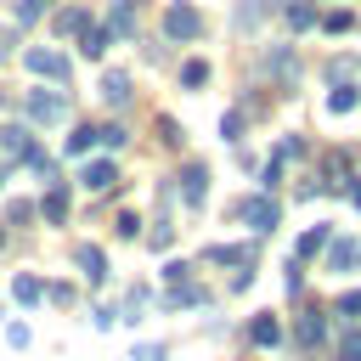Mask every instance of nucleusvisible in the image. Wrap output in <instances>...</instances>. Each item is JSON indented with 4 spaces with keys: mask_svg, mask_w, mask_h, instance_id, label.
<instances>
[{
    "mask_svg": "<svg viewBox=\"0 0 361 361\" xmlns=\"http://www.w3.org/2000/svg\"><path fill=\"white\" fill-rule=\"evenodd\" d=\"M164 34H169V39H197V34H203V17H197V6L175 0V6L164 11Z\"/></svg>",
    "mask_w": 361,
    "mask_h": 361,
    "instance_id": "1",
    "label": "nucleus"
},
{
    "mask_svg": "<svg viewBox=\"0 0 361 361\" xmlns=\"http://www.w3.org/2000/svg\"><path fill=\"white\" fill-rule=\"evenodd\" d=\"M243 220L265 237V231H276V220H282V209H276V197L271 192H254V197H243Z\"/></svg>",
    "mask_w": 361,
    "mask_h": 361,
    "instance_id": "2",
    "label": "nucleus"
},
{
    "mask_svg": "<svg viewBox=\"0 0 361 361\" xmlns=\"http://www.w3.org/2000/svg\"><path fill=\"white\" fill-rule=\"evenodd\" d=\"M23 62H28V73H39V79H68V56L62 51H51V45H34V51H23Z\"/></svg>",
    "mask_w": 361,
    "mask_h": 361,
    "instance_id": "3",
    "label": "nucleus"
},
{
    "mask_svg": "<svg viewBox=\"0 0 361 361\" xmlns=\"http://www.w3.org/2000/svg\"><path fill=\"white\" fill-rule=\"evenodd\" d=\"M28 118L34 124H62L68 118V96L62 90H34L28 96Z\"/></svg>",
    "mask_w": 361,
    "mask_h": 361,
    "instance_id": "4",
    "label": "nucleus"
},
{
    "mask_svg": "<svg viewBox=\"0 0 361 361\" xmlns=\"http://www.w3.org/2000/svg\"><path fill=\"white\" fill-rule=\"evenodd\" d=\"M79 186H85V192H113V186H118V164H113V158H90V164L79 169Z\"/></svg>",
    "mask_w": 361,
    "mask_h": 361,
    "instance_id": "5",
    "label": "nucleus"
},
{
    "mask_svg": "<svg viewBox=\"0 0 361 361\" xmlns=\"http://www.w3.org/2000/svg\"><path fill=\"white\" fill-rule=\"evenodd\" d=\"M203 197H209V169L203 164H186L180 169V203L186 209H203Z\"/></svg>",
    "mask_w": 361,
    "mask_h": 361,
    "instance_id": "6",
    "label": "nucleus"
},
{
    "mask_svg": "<svg viewBox=\"0 0 361 361\" xmlns=\"http://www.w3.org/2000/svg\"><path fill=\"white\" fill-rule=\"evenodd\" d=\"M322 338H327V310H305V316L293 322V344H299V350H316Z\"/></svg>",
    "mask_w": 361,
    "mask_h": 361,
    "instance_id": "7",
    "label": "nucleus"
},
{
    "mask_svg": "<svg viewBox=\"0 0 361 361\" xmlns=\"http://www.w3.org/2000/svg\"><path fill=\"white\" fill-rule=\"evenodd\" d=\"M327 271H361V243L355 237H327Z\"/></svg>",
    "mask_w": 361,
    "mask_h": 361,
    "instance_id": "8",
    "label": "nucleus"
},
{
    "mask_svg": "<svg viewBox=\"0 0 361 361\" xmlns=\"http://www.w3.org/2000/svg\"><path fill=\"white\" fill-rule=\"evenodd\" d=\"M135 17H141V0H113L107 34H113V39H130V34H135Z\"/></svg>",
    "mask_w": 361,
    "mask_h": 361,
    "instance_id": "9",
    "label": "nucleus"
},
{
    "mask_svg": "<svg viewBox=\"0 0 361 361\" xmlns=\"http://www.w3.org/2000/svg\"><path fill=\"white\" fill-rule=\"evenodd\" d=\"M28 152H34L28 124H0V158H28Z\"/></svg>",
    "mask_w": 361,
    "mask_h": 361,
    "instance_id": "10",
    "label": "nucleus"
},
{
    "mask_svg": "<svg viewBox=\"0 0 361 361\" xmlns=\"http://www.w3.org/2000/svg\"><path fill=\"white\" fill-rule=\"evenodd\" d=\"M73 259H79V271H85L90 282H107V254H102L96 243H79V248H73Z\"/></svg>",
    "mask_w": 361,
    "mask_h": 361,
    "instance_id": "11",
    "label": "nucleus"
},
{
    "mask_svg": "<svg viewBox=\"0 0 361 361\" xmlns=\"http://www.w3.org/2000/svg\"><path fill=\"white\" fill-rule=\"evenodd\" d=\"M39 214L51 220V226H62L68 220V186L56 180V186H45V197H39Z\"/></svg>",
    "mask_w": 361,
    "mask_h": 361,
    "instance_id": "12",
    "label": "nucleus"
},
{
    "mask_svg": "<svg viewBox=\"0 0 361 361\" xmlns=\"http://www.w3.org/2000/svg\"><path fill=\"white\" fill-rule=\"evenodd\" d=\"M282 17H288V28H316V23H322L316 0H288V6H282Z\"/></svg>",
    "mask_w": 361,
    "mask_h": 361,
    "instance_id": "13",
    "label": "nucleus"
},
{
    "mask_svg": "<svg viewBox=\"0 0 361 361\" xmlns=\"http://www.w3.org/2000/svg\"><path fill=\"white\" fill-rule=\"evenodd\" d=\"M248 338H254L259 350H271V344H282V322H276V316H254V322H248Z\"/></svg>",
    "mask_w": 361,
    "mask_h": 361,
    "instance_id": "14",
    "label": "nucleus"
},
{
    "mask_svg": "<svg viewBox=\"0 0 361 361\" xmlns=\"http://www.w3.org/2000/svg\"><path fill=\"white\" fill-rule=\"evenodd\" d=\"M107 39H113V34H107V28H102V23H85V28H79V51H85V56H90V62H96V56H102V51H107Z\"/></svg>",
    "mask_w": 361,
    "mask_h": 361,
    "instance_id": "15",
    "label": "nucleus"
},
{
    "mask_svg": "<svg viewBox=\"0 0 361 361\" xmlns=\"http://www.w3.org/2000/svg\"><path fill=\"white\" fill-rule=\"evenodd\" d=\"M203 299H209V293H203L197 282H169V293H164L169 310H180V305H203Z\"/></svg>",
    "mask_w": 361,
    "mask_h": 361,
    "instance_id": "16",
    "label": "nucleus"
},
{
    "mask_svg": "<svg viewBox=\"0 0 361 361\" xmlns=\"http://www.w3.org/2000/svg\"><path fill=\"white\" fill-rule=\"evenodd\" d=\"M102 102H107V107H124V102H130V73H107V79H102Z\"/></svg>",
    "mask_w": 361,
    "mask_h": 361,
    "instance_id": "17",
    "label": "nucleus"
},
{
    "mask_svg": "<svg viewBox=\"0 0 361 361\" xmlns=\"http://www.w3.org/2000/svg\"><path fill=\"white\" fill-rule=\"evenodd\" d=\"M214 265H254V248H237V243H214L209 248Z\"/></svg>",
    "mask_w": 361,
    "mask_h": 361,
    "instance_id": "18",
    "label": "nucleus"
},
{
    "mask_svg": "<svg viewBox=\"0 0 361 361\" xmlns=\"http://www.w3.org/2000/svg\"><path fill=\"white\" fill-rule=\"evenodd\" d=\"M265 68H271V73H276L282 85H293V79H299V62H293L288 51H271V56H265Z\"/></svg>",
    "mask_w": 361,
    "mask_h": 361,
    "instance_id": "19",
    "label": "nucleus"
},
{
    "mask_svg": "<svg viewBox=\"0 0 361 361\" xmlns=\"http://www.w3.org/2000/svg\"><path fill=\"white\" fill-rule=\"evenodd\" d=\"M11 293H17V305H39V299H45V282H39V276H17Z\"/></svg>",
    "mask_w": 361,
    "mask_h": 361,
    "instance_id": "20",
    "label": "nucleus"
},
{
    "mask_svg": "<svg viewBox=\"0 0 361 361\" xmlns=\"http://www.w3.org/2000/svg\"><path fill=\"white\" fill-rule=\"evenodd\" d=\"M85 23H90V11H85V6H68V11H56V34H79Z\"/></svg>",
    "mask_w": 361,
    "mask_h": 361,
    "instance_id": "21",
    "label": "nucleus"
},
{
    "mask_svg": "<svg viewBox=\"0 0 361 361\" xmlns=\"http://www.w3.org/2000/svg\"><path fill=\"white\" fill-rule=\"evenodd\" d=\"M322 248H327V226H310V231L299 237V254H293V259H310V254H322Z\"/></svg>",
    "mask_w": 361,
    "mask_h": 361,
    "instance_id": "22",
    "label": "nucleus"
},
{
    "mask_svg": "<svg viewBox=\"0 0 361 361\" xmlns=\"http://www.w3.org/2000/svg\"><path fill=\"white\" fill-rule=\"evenodd\" d=\"M180 85H186V90L209 85V62H197V56H192V62H180Z\"/></svg>",
    "mask_w": 361,
    "mask_h": 361,
    "instance_id": "23",
    "label": "nucleus"
},
{
    "mask_svg": "<svg viewBox=\"0 0 361 361\" xmlns=\"http://www.w3.org/2000/svg\"><path fill=\"white\" fill-rule=\"evenodd\" d=\"M355 102H361V96H355L350 85H338V79H333V96H327V113H350Z\"/></svg>",
    "mask_w": 361,
    "mask_h": 361,
    "instance_id": "24",
    "label": "nucleus"
},
{
    "mask_svg": "<svg viewBox=\"0 0 361 361\" xmlns=\"http://www.w3.org/2000/svg\"><path fill=\"white\" fill-rule=\"evenodd\" d=\"M96 141H102V130H96V124H79V130L68 135V152H90Z\"/></svg>",
    "mask_w": 361,
    "mask_h": 361,
    "instance_id": "25",
    "label": "nucleus"
},
{
    "mask_svg": "<svg viewBox=\"0 0 361 361\" xmlns=\"http://www.w3.org/2000/svg\"><path fill=\"white\" fill-rule=\"evenodd\" d=\"M322 28H327V34H350V28H355V17H350V11H327V17H322Z\"/></svg>",
    "mask_w": 361,
    "mask_h": 361,
    "instance_id": "26",
    "label": "nucleus"
},
{
    "mask_svg": "<svg viewBox=\"0 0 361 361\" xmlns=\"http://www.w3.org/2000/svg\"><path fill=\"white\" fill-rule=\"evenodd\" d=\"M338 316H344V322H361V288H350V293L338 299Z\"/></svg>",
    "mask_w": 361,
    "mask_h": 361,
    "instance_id": "27",
    "label": "nucleus"
},
{
    "mask_svg": "<svg viewBox=\"0 0 361 361\" xmlns=\"http://www.w3.org/2000/svg\"><path fill=\"white\" fill-rule=\"evenodd\" d=\"M220 135H226V141H237V135H243V107H231V113L220 118Z\"/></svg>",
    "mask_w": 361,
    "mask_h": 361,
    "instance_id": "28",
    "label": "nucleus"
},
{
    "mask_svg": "<svg viewBox=\"0 0 361 361\" xmlns=\"http://www.w3.org/2000/svg\"><path fill=\"white\" fill-rule=\"evenodd\" d=\"M338 361H361V333H344L338 338Z\"/></svg>",
    "mask_w": 361,
    "mask_h": 361,
    "instance_id": "29",
    "label": "nucleus"
},
{
    "mask_svg": "<svg viewBox=\"0 0 361 361\" xmlns=\"http://www.w3.org/2000/svg\"><path fill=\"white\" fill-rule=\"evenodd\" d=\"M158 141H164V147H180V124H175V118H158Z\"/></svg>",
    "mask_w": 361,
    "mask_h": 361,
    "instance_id": "30",
    "label": "nucleus"
},
{
    "mask_svg": "<svg viewBox=\"0 0 361 361\" xmlns=\"http://www.w3.org/2000/svg\"><path fill=\"white\" fill-rule=\"evenodd\" d=\"M45 6H51V0H17V23H34Z\"/></svg>",
    "mask_w": 361,
    "mask_h": 361,
    "instance_id": "31",
    "label": "nucleus"
},
{
    "mask_svg": "<svg viewBox=\"0 0 361 361\" xmlns=\"http://www.w3.org/2000/svg\"><path fill=\"white\" fill-rule=\"evenodd\" d=\"M130 135H124V124H102V147H124Z\"/></svg>",
    "mask_w": 361,
    "mask_h": 361,
    "instance_id": "32",
    "label": "nucleus"
},
{
    "mask_svg": "<svg viewBox=\"0 0 361 361\" xmlns=\"http://www.w3.org/2000/svg\"><path fill=\"white\" fill-rule=\"evenodd\" d=\"M186 276H192L186 259H169V265H164V282H186Z\"/></svg>",
    "mask_w": 361,
    "mask_h": 361,
    "instance_id": "33",
    "label": "nucleus"
},
{
    "mask_svg": "<svg viewBox=\"0 0 361 361\" xmlns=\"http://www.w3.org/2000/svg\"><path fill=\"white\" fill-rule=\"evenodd\" d=\"M135 231H141V220H135V214L124 209V214H118V237H135Z\"/></svg>",
    "mask_w": 361,
    "mask_h": 361,
    "instance_id": "34",
    "label": "nucleus"
},
{
    "mask_svg": "<svg viewBox=\"0 0 361 361\" xmlns=\"http://www.w3.org/2000/svg\"><path fill=\"white\" fill-rule=\"evenodd\" d=\"M169 237H175V231H169V226H164V220H158V226H152V237H147V243H152V248H169Z\"/></svg>",
    "mask_w": 361,
    "mask_h": 361,
    "instance_id": "35",
    "label": "nucleus"
},
{
    "mask_svg": "<svg viewBox=\"0 0 361 361\" xmlns=\"http://www.w3.org/2000/svg\"><path fill=\"white\" fill-rule=\"evenodd\" d=\"M45 299H51V305H68V299H73V288H62V282H51V288H45Z\"/></svg>",
    "mask_w": 361,
    "mask_h": 361,
    "instance_id": "36",
    "label": "nucleus"
},
{
    "mask_svg": "<svg viewBox=\"0 0 361 361\" xmlns=\"http://www.w3.org/2000/svg\"><path fill=\"white\" fill-rule=\"evenodd\" d=\"M6 338H11L17 350H23V344H28V322H11V327H6Z\"/></svg>",
    "mask_w": 361,
    "mask_h": 361,
    "instance_id": "37",
    "label": "nucleus"
},
{
    "mask_svg": "<svg viewBox=\"0 0 361 361\" xmlns=\"http://www.w3.org/2000/svg\"><path fill=\"white\" fill-rule=\"evenodd\" d=\"M130 361H164V344H141V350H135Z\"/></svg>",
    "mask_w": 361,
    "mask_h": 361,
    "instance_id": "38",
    "label": "nucleus"
},
{
    "mask_svg": "<svg viewBox=\"0 0 361 361\" xmlns=\"http://www.w3.org/2000/svg\"><path fill=\"white\" fill-rule=\"evenodd\" d=\"M350 197H355V209H361V175H355V180H350Z\"/></svg>",
    "mask_w": 361,
    "mask_h": 361,
    "instance_id": "39",
    "label": "nucleus"
},
{
    "mask_svg": "<svg viewBox=\"0 0 361 361\" xmlns=\"http://www.w3.org/2000/svg\"><path fill=\"white\" fill-rule=\"evenodd\" d=\"M0 180H6V158H0Z\"/></svg>",
    "mask_w": 361,
    "mask_h": 361,
    "instance_id": "40",
    "label": "nucleus"
},
{
    "mask_svg": "<svg viewBox=\"0 0 361 361\" xmlns=\"http://www.w3.org/2000/svg\"><path fill=\"white\" fill-rule=\"evenodd\" d=\"M0 243H6V231H0Z\"/></svg>",
    "mask_w": 361,
    "mask_h": 361,
    "instance_id": "41",
    "label": "nucleus"
}]
</instances>
